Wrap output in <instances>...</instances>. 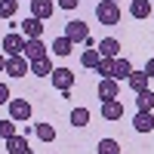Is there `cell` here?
<instances>
[{
	"mask_svg": "<svg viewBox=\"0 0 154 154\" xmlns=\"http://www.w3.org/2000/svg\"><path fill=\"white\" fill-rule=\"evenodd\" d=\"M96 19L99 25H117L120 22V3H114V0H102V3H96Z\"/></svg>",
	"mask_w": 154,
	"mask_h": 154,
	"instance_id": "cell-1",
	"label": "cell"
},
{
	"mask_svg": "<svg viewBox=\"0 0 154 154\" xmlns=\"http://www.w3.org/2000/svg\"><path fill=\"white\" fill-rule=\"evenodd\" d=\"M65 37H68L71 43H86V40H89V28H86V22L71 19V22L65 25Z\"/></svg>",
	"mask_w": 154,
	"mask_h": 154,
	"instance_id": "cell-2",
	"label": "cell"
},
{
	"mask_svg": "<svg viewBox=\"0 0 154 154\" xmlns=\"http://www.w3.org/2000/svg\"><path fill=\"white\" fill-rule=\"evenodd\" d=\"M9 117L16 123H28L31 120V102L28 99H9Z\"/></svg>",
	"mask_w": 154,
	"mask_h": 154,
	"instance_id": "cell-3",
	"label": "cell"
},
{
	"mask_svg": "<svg viewBox=\"0 0 154 154\" xmlns=\"http://www.w3.org/2000/svg\"><path fill=\"white\" fill-rule=\"evenodd\" d=\"M49 80H53V86L59 89V93H68V89L74 86V71L71 68H53Z\"/></svg>",
	"mask_w": 154,
	"mask_h": 154,
	"instance_id": "cell-4",
	"label": "cell"
},
{
	"mask_svg": "<svg viewBox=\"0 0 154 154\" xmlns=\"http://www.w3.org/2000/svg\"><path fill=\"white\" fill-rule=\"evenodd\" d=\"M3 71L9 77H25V74H31V62L25 56H6V68Z\"/></svg>",
	"mask_w": 154,
	"mask_h": 154,
	"instance_id": "cell-5",
	"label": "cell"
},
{
	"mask_svg": "<svg viewBox=\"0 0 154 154\" xmlns=\"http://www.w3.org/2000/svg\"><path fill=\"white\" fill-rule=\"evenodd\" d=\"M3 56H22V49H25V37L19 34V31H9L6 37H3Z\"/></svg>",
	"mask_w": 154,
	"mask_h": 154,
	"instance_id": "cell-6",
	"label": "cell"
},
{
	"mask_svg": "<svg viewBox=\"0 0 154 154\" xmlns=\"http://www.w3.org/2000/svg\"><path fill=\"white\" fill-rule=\"evenodd\" d=\"M22 56L28 59V62H34V59H43V56H46V43L40 40V37H28V40H25Z\"/></svg>",
	"mask_w": 154,
	"mask_h": 154,
	"instance_id": "cell-7",
	"label": "cell"
},
{
	"mask_svg": "<svg viewBox=\"0 0 154 154\" xmlns=\"http://www.w3.org/2000/svg\"><path fill=\"white\" fill-rule=\"evenodd\" d=\"M120 96V80H114V77H102L99 80V99L108 102V99H117Z\"/></svg>",
	"mask_w": 154,
	"mask_h": 154,
	"instance_id": "cell-8",
	"label": "cell"
},
{
	"mask_svg": "<svg viewBox=\"0 0 154 154\" xmlns=\"http://www.w3.org/2000/svg\"><path fill=\"white\" fill-rule=\"evenodd\" d=\"M53 12H56V3H53V0H31V16H34V19L49 22V19H53Z\"/></svg>",
	"mask_w": 154,
	"mask_h": 154,
	"instance_id": "cell-9",
	"label": "cell"
},
{
	"mask_svg": "<svg viewBox=\"0 0 154 154\" xmlns=\"http://www.w3.org/2000/svg\"><path fill=\"white\" fill-rule=\"evenodd\" d=\"M102 117H105V120H123V102L120 99L102 102Z\"/></svg>",
	"mask_w": 154,
	"mask_h": 154,
	"instance_id": "cell-10",
	"label": "cell"
},
{
	"mask_svg": "<svg viewBox=\"0 0 154 154\" xmlns=\"http://www.w3.org/2000/svg\"><path fill=\"white\" fill-rule=\"evenodd\" d=\"M99 49V56H105V59H117L120 56V40H114V37H102V40L96 43Z\"/></svg>",
	"mask_w": 154,
	"mask_h": 154,
	"instance_id": "cell-11",
	"label": "cell"
},
{
	"mask_svg": "<svg viewBox=\"0 0 154 154\" xmlns=\"http://www.w3.org/2000/svg\"><path fill=\"white\" fill-rule=\"evenodd\" d=\"M43 34V19H34V16H28L22 22V37L28 40V37H40Z\"/></svg>",
	"mask_w": 154,
	"mask_h": 154,
	"instance_id": "cell-12",
	"label": "cell"
},
{
	"mask_svg": "<svg viewBox=\"0 0 154 154\" xmlns=\"http://www.w3.org/2000/svg\"><path fill=\"white\" fill-rule=\"evenodd\" d=\"M133 130L136 133H151L154 130V114L151 111H139L136 117H133Z\"/></svg>",
	"mask_w": 154,
	"mask_h": 154,
	"instance_id": "cell-13",
	"label": "cell"
},
{
	"mask_svg": "<svg viewBox=\"0 0 154 154\" xmlns=\"http://www.w3.org/2000/svg\"><path fill=\"white\" fill-rule=\"evenodd\" d=\"M6 151L9 154H31V148H28V136H12V139H6Z\"/></svg>",
	"mask_w": 154,
	"mask_h": 154,
	"instance_id": "cell-14",
	"label": "cell"
},
{
	"mask_svg": "<svg viewBox=\"0 0 154 154\" xmlns=\"http://www.w3.org/2000/svg\"><path fill=\"white\" fill-rule=\"evenodd\" d=\"M126 83H130L133 93H142V89H148V74L133 68V71H130V77H126Z\"/></svg>",
	"mask_w": 154,
	"mask_h": 154,
	"instance_id": "cell-15",
	"label": "cell"
},
{
	"mask_svg": "<svg viewBox=\"0 0 154 154\" xmlns=\"http://www.w3.org/2000/svg\"><path fill=\"white\" fill-rule=\"evenodd\" d=\"M130 71H133V62L130 59H114V71H111V77L114 80H126V77H130Z\"/></svg>",
	"mask_w": 154,
	"mask_h": 154,
	"instance_id": "cell-16",
	"label": "cell"
},
{
	"mask_svg": "<svg viewBox=\"0 0 154 154\" xmlns=\"http://www.w3.org/2000/svg\"><path fill=\"white\" fill-rule=\"evenodd\" d=\"M151 0H133V3H130V16L133 19H148L151 16Z\"/></svg>",
	"mask_w": 154,
	"mask_h": 154,
	"instance_id": "cell-17",
	"label": "cell"
},
{
	"mask_svg": "<svg viewBox=\"0 0 154 154\" xmlns=\"http://www.w3.org/2000/svg\"><path fill=\"white\" fill-rule=\"evenodd\" d=\"M31 74H34V77H49V74H53V62H49V56L34 59V62H31Z\"/></svg>",
	"mask_w": 154,
	"mask_h": 154,
	"instance_id": "cell-18",
	"label": "cell"
},
{
	"mask_svg": "<svg viewBox=\"0 0 154 154\" xmlns=\"http://www.w3.org/2000/svg\"><path fill=\"white\" fill-rule=\"evenodd\" d=\"M53 53H56V56H71V53H74V43L62 34V37H56V40H53Z\"/></svg>",
	"mask_w": 154,
	"mask_h": 154,
	"instance_id": "cell-19",
	"label": "cell"
},
{
	"mask_svg": "<svg viewBox=\"0 0 154 154\" xmlns=\"http://www.w3.org/2000/svg\"><path fill=\"white\" fill-rule=\"evenodd\" d=\"M89 117H93V114H89V108H71V126H77V130H80V126H86Z\"/></svg>",
	"mask_w": 154,
	"mask_h": 154,
	"instance_id": "cell-20",
	"label": "cell"
},
{
	"mask_svg": "<svg viewBox=\"0 0 154 154\" xmlns=\"http://www.w3.org/2000/svg\"><path fill=\"white\" fill-rule=\"evenodd\" d=\"M96 154H120V142L117 139H99Z\"/></svg>",
	"mask_w": 154,
	"mask_h": 154,
	"instance_id": "cell-21",
	"label": "cell"
},
{
	"mask_svg": "<svg viewBox=\"0 0 154 154\" xmlns=\"http://www.w3.org/2000/svg\"><path fill=\"white\" fill-rule=\"evenodd\" d=\"M136 108H139V111H151V108H154V93H151V89L136 93Z\"/></svg>",
	"mask_w": 154,
	"mask_h": 154,
	"instance_id": "cell-22",
	"label": "cell"
},
{
	"mask_svg": "<svg viewBox=\"0 0 154 154\" xmlns=\"http://www.w3.org/2000/svg\"><path fill=\"white\" fill-rule=\"evenodd\" d=\"M16 120H12V117H6V120H0V139H3V142H6V139H12V136H16L19 130H16Z\"/></svg>",
	"mask_w": 154,
	"mask_h": 154,
	"instance_id": "cell-23",
	"label": "cell"
},
{
	"mask_svg": "<svg viewBox=\"0 0 154 154\" xmlns=\"http://www.w3.org/2000/svg\"><path fill=\"white\" fill-rule=\"evenodd\" d=\"M19 12V0H0V19H12Z\"/></svg>",
	"mask_w": 154,
	"mask_h": 154,
	"instance_id": "cell-24",
	"label": "cell"
},
{
	"mask_svg": "<svg viewBox=\"0 0 154 154\" xmlns=\"http://www.w3.org/2000/svg\"><path fill=\"white\" fill-rule=\"evenodd\" d=\"M37 139H40V142H53L56 139V130H53V123H37Z\"/></svg>",
	"mask_w": 154,
	"mask_h": 154,
	"instance_id": "cell-25",
	"label": "cell"
},
{
	"mask_svg": "<svg viewBox=\"0 0 154 154\" xmlns=\"http://www.w3.org/2000/svg\"><path fill=\"white\" fill-rule=\"evenodd\" d=\"M99 59H102V56H99V49L93 46V49H86V53L80 56V65H83V68H96V65H99Z\"/></svg>",
	"mask_w": 154,
	"mask_h": 154,
	"instance_id": "cell-26",
	"label": "cell"
},
{
	"mask_svg": "<svg viewBox=\"0 0 154 154\" xmlns=\"http://www.w3.org/2000/svg\"><path fill=\"white\" fill-rule=\"evenodd\" d=\"M111 71H114V59H105V56H102V59H99V65H96V74L111 77Z\"/></svg>",
	"mask_w": 154,
	"mask_h": 154,
	"instance_id": "cell-27",
	"label": "cell"
},
{
	"mask_svg": "<svg viewBox=\"0 0 154 154\" xmlns=\"http://www.w3.org/2000/svg\"><path fill=\"white\" fill-rule=\"evenodd\" d=\"M77 3H80V0H56V6H59V9H74Z\"/></svg>",
	"mask_w": 154,
	"mask_h": 154,
	"instance_id": "cell-28",
	"label": "cell"
},
{
	"mask_svg": "<svg viewBox=\"0 0 154 154\" xmlns=\"http://www.w3.org/2000/svg\"><path fill=\"white\" fill-rule=\"evenodd\" d=\"M0 102H9V86L0 83Z\"/></svg>",
	"mask_w": 154,
	"mask_h": 154,
	"instance_id": "cell-29",
	"label": "cell"
},
{
	"mask_svg": "<svg viewBox=\"0 0 154 154\" xmlns=\"http://www.w3.org/2000/svg\"><path fill=\"white\" fill-rule=\"evenodd\" d=\"M145 74H148V77H154V59H148V65H145Z\"/></svg>",
	"mask_w": 154,
	"mask_h": 154,
	"instance_id": "cell-30",
	"label": "cell"
},
{
	"mask_svg": "<svg viewBox=\"0 0 154 154\" xmlns=\"http://www.w3.org/2000/svg\"><path fill=\"white\" fill-rule=\"evenodd\" d=\"M3 68H6V56L0 53V71H3Z\"/></svg>",
	"mask_w": 154,
	"mask_h": 154,
	"instance_id": "cell-31",
	"label": "cell"
},
{
	"mask_svg": "<svg viewBox=\"0 0 154 154\" xmlns=\"http://www.w3.org/2000/svg\"><path fill=\"white\" fill-rule=\"evenodd\" d=\"M114 3H120V0H114Z\"/></svg>",
	"mask_w": 154,
	"mask_h": 154,
	"instance_id": "cell-32",
	"label": "cell"
},
{
	"mask_svg": "<svg viewBox=\"0 0 154 154\" xmlns=\"http://www.w3.org/2000/svg\"><path fill=\"white\" fill-rule=\"evenodd\" d=\"M0 105H3V102H0Z\"/></svg>",
	"mask_w": 154,
	"mask_h": 154,
	"instance_id": "cell-33",
	"label": "cell"
},
{
	"mask_svg": "<svg viewBox=\"0 0 154 154\" xmlns=\"http://www.w3.org/2000/svg\"><path fill=\"white\" fill-rule=\"evenodd\" d=\"M151 3H154V0H151Z\"/></svg>",
	"mask_w": 154,
	"mask_h": 154,
	"instance_id": "cell-34",
	"label": "cell"
},
{
	"mask_svg": "<svg viewBox=\"0 0 154 154\" xmlns=\"http://www.w3.org/2000/svg\"><path fill=\"white\" fill-rule=\"evenodd\" d=\"M28 3H31V0H28Z\"/></svg>",
	"mask_w": 154,
	"mask_h": 154,
	"instance_id": "cell-35",
	"label": "cell"
}]
</instances>
